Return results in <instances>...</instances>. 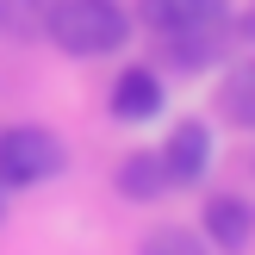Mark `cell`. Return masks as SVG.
Listing matches in <instances>:
<instances>
[{
  "label": "cell",
  "mask_w": 255,
  "mask_h": 255,
  "mask_svg": "<svg viewBox=\"0 0 255 255\" xmlns=\"http://www.w3.org/2000/svg\"><path fill=\"white\" fill-rule=\"evenodd\" d=\"M112 119L119 125H143V119H156L162 112V75L156 69H143V62H137V69H125L119 81H112Z\"/></svg>",
  "instance_id": "8992f818"
},
{
  "label": "cell",
  "mask_w": 255,
  "mask_h": 255,
  "mask_svg": "<svg viewBox=\"0 0 255 255\" xmlns=\"http://www.w3.org/2000/svg\"><path fill=\"white\" fill-rule=\"evenodd\" d=\"M0 19H6L19 37H31V31H44V19H50V0H0Z\"/></svg>",
  "instance_id": "30bf717a"
},
{
  "label": "cell",
  "mask_w": 255,
  "mask_h": 255,
  "mask_svg": "<svg viewBox=\"0 0 255 255\" xmlns=\"http://www.w3.org/2000/svg\"><path fill=\"white\" fill-rule=\"evenodd\" d=\"M162 168H168V187H199L212 168V131L199 119H181L162 143Z\"/></svg>",
  "instance_id": "277c9868"
},
{
  "label": "cell",
  "mask_w": 255,
  "mask_h": 255,
  "mask_svg": "<svg viewBox=\"0 0 255 255\" xmlns=\"http://www.w3.org/2000/svg\"><path fill=\"white\" fill-rule=\"evenodd\" d=\"M69 168V149H62L56 131L44 125H6L0 131V193H19V187H44L50 174Z\"/></svg>",
  "instance_id": "7a4b0ae2"
},
{
  "label": "cell",
  "mask_w": 255,
  "mask_h": 255,
  "mask_svg": "<svg viewBox=\"0 0 255 255\" xmlns=\"http://www.w3.org/2000/svg\"><path fill=\"white\" fill-rule=\"evenodd\" d=\"M119 193H125V199H162V193H168L162 149H137V156L119 162Z\"/></svg>",
  "instance_id": "52a82bcc"
},
{
  "label": "cell",
  "mask_w": 255,
  "mask_h": 255,
  "mask_svg": "<svg viewBox=\"0 0 255 255\" xmlns=\"http://www.w3.org/2000/svg\"><path fill=\"white\" fill-rule=\"evenodd\" d=\"M218 112H224L231 125H243V131H255V62H237V69L224 75Z\"/></svg>",
  "instance_id": "ba28073f"
},
{
  "label": "cell",
  "mask_w": 255,
  "mask_h": 255,
  "mask_svg": "<svg viewBox=\"0 0 255 255\" xmlns=\"http://www.w3.org/2000/svg\"><path fill=\"white\" fill-rule=\"evenodd\" d=\"M137 19L156 37H193V31H224L231 0H137Z\"/></svg>",
  "instance_id": "3957f363"
},
{
  "label": "cell",
  "mask_w": 255,
  "mask_h": 255,
  "mask_svg": "<svg viewBox=\"0 0 255 255\" xmlns=\"http://www.w3.org/2000/svg\"><path fill=\"white\" fill-rule=\"evenodd\" d=\"M199 224H206V243L224 249V255H243L249 237H255V206L237 193H212L206 212H199Z\"/></svg>",
  "instance_id": "5b68a950"
},
{
  "label": "cell",
  "mask_w": 255,
  "mask_h": 255,
  "mask_svg": "<svg viewBox=\"0 0 255 255\" xmlns=\"http://www.w3.org/2000/svg\"><path fill=\"white\" fill-rule=\"evenodd\" d=\"M44 37L69 56H112L131 37V12L119 0H50Z\"/></svg>",
  "instance_id": "6da1fadb"
},
{
  "label": "cell",
  "mask_w": 255,
  "mask_h": 255,
  "mask_svg": "<svg viewBox=\"0 0 255 255\" xmlns=\"http://www.w3.org/2000/svg\"><path fill=\"white\" fill-rule=\"evenodd\" d=\"M243 37H249V44H255V6H249V19H243Z\"/></svg>",
  "instance_id": "8fae6325"
},
{
  "label": "cell",
  "mask_w": 255,
  "mask_h": 255,
  "mask_svg": "<svg viewBox=\"0 0 255 255\" xmlns=\"http://www.w3.org/2000/svg\"><path fill=\"white\" fill-rule=\"evenodd\" d=\"M137 255H212V243H206V237H193L187 224H162V231L143 237V249H137Z\"/></svg>",
  "instance_id": "9c48e42d"
}]
</instances>
